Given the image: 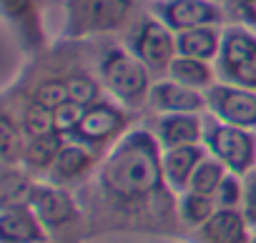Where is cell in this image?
<instances>
[{
  "instance_id": "cell-26",
  "label": "cell",
  "mask_w": 256,
  "mask_h": 243,
  "mask_svg": "<svg viewBox=\"0 0 256 243\" xmlns=\"http://www.w3.org/2000/svg\"><path fill=\"white\" fill-rule=\"evenodd\" d=\"M66 83H68V100H73V103H78L83 108H90L96 103V98H98L96 80H90L86 75H73Z\"/></svg>"
},
{
  "instance_id": "cell-8",
  "label": "cell",
  "mask_w": 256,
  "mask_h": 243,
  "mask_svg": "<svg viewBox=\"0 0 256 243\" xmlns=\"http://www.w3.org/2000/svg\"><path fill=\"white\" fill-rule=\"evenodd\" d=\"M0 241L3 243H46V226L28 203H6L0 211Z\"/></svg>"
},
{
  "instance_id": "cell-4",
  "label": "cell",
  "mask_w": 256,
  "mask_h": 243,
  "mask_svg": "<svg viewBox=\"0 0 256 243\" xmlns=\"http://www.w3.org/2000/svg\"><path fill=\"white\" fill-rule=\"evenodd\" d=\"M218 73L226 83L256 90V35L244 28H228L221 35Z\"/></svg>"
},
{
  "instance_id": "cell-23",
  "label": "cell",
  "mask_w": 256,
  "mask_h": 243,
  "mask_svg": "<svg viewBox=\"0 0 256 243\" xmlns=\"http://www.w3.org/2000/svg\"><path fill=\"white\" fill-rule=\"evenodd\" d=\"M0 151H3V161L6 163L18 161L20 153L26 151L23 148V138H20V128L10 120L8 113H3V118H0Z\"/></svg>"
},
{
  "instance_id": "cell-29",
  "label": "cell",
  "mask_w": 256,
  "mask_h": 243,
  "mask_svg": "<svg viewBox=\"0 0 256 243\" xmlns=\"http://www.w3.org/2000/svg\"><path fill=\"white\" fill-rule=\"evenodd\" d=\"M241 213L246 216L248 226L256 228V168L244 176V201H241Z\"/></svg>"
},
{
  "instance_id": "cell-24",
  "label": "cell",
  "mask_w": 256,
  "mask_h": 243,
  "mask_svg": "<svg viewBox=\"0 0 256 243\" xmlns=\"http://www.w3.org/2000/svg\"><path fill=\"white\" fill-rule=\"evenodd\" d=\"M83 115H86V108H83V105H78V103H73V100L63 103L60 108L53 110V118H56V133H60V136H66V133H76L78 126H80V120H83Z\"/></svg>"
},
{
  "instance_id": "cell-20",
  "label": "cell",
  "mask_w": 256,
  "mask_h": 243,
  "mask_svg": "<svg viewBox=\"0 0 256 243\" xmlns=\"http://www.w3.org/2000/svg\"><path fill=\"white\" fill-rule=\"evenodd\" d=\"M226 166L218 163L216 158H204L198 163V168L194 171L191 181H188V191L194 193H204V196H216L218 186L224 183L226 178Z\"/></svg>"
},
{
  "instance_id": "cell-5",
  "label": "cell",
  "mask_w": 256,
  "mask_h": 243,
  "mask_svg": "<svg viewBox=\"0 0 256 243\" xmlns=\"http://www.w3.org/2000/svg\"><path fill=\"white\" fill-rule=\"evenodd\" d=\"M206 103L216 120L236 128H256V90L238 88L231 83L211 85L206 90Z\"/></svg>"
},
{
  "instance_id": "cell-13",
  "label": "cell",
  "mask_w": 256,
  "mask_h": 243,
  "mask_svg": "<svg viewBox=\"0 0 256 243\" xmlns=\"http://www.w3.org/2000/svg\"><path fill=\"white\" fill-rule=\"evenodd\" d=\"M158 143L168 148L181 146H198L204 138V123L196 113H166L158 120Z\"/></svg>"
},
{
  "instance_id": "cell-16",
  "label": "cell",
  "mask_w": 256,
  "mask_h": 243,
  "mask_svg": "<svg viewBox=\"0 0 256 243\" xmlns=\"http://www.w3.org/2000/svg\"><path fill=\"white\" fill-rule=\"evenodd\" d=\"M168 75L171 80L186 85V88H211L214 73L208 68V60H198V58H186V55H176L168 65Z\"/></svg>"
},
{
  "instance_id": "cell-15",
  "label": "cell",
  "mask_w": 256,
  "mask_h": 243,
  "mask_svg": "<svg viewBox=\"0 0 256 243\" xmlns=\"http://www.w3.org/2000/svg\"><path fill=\"white\" fill-rule=\"evenodd\" d=\"M221 48V35L206 25V28H191L181 30L176 35V53L186 58H198V60H211L218 55Z\"/></svg>"
},
{
  "instance_id": "cell-12",
  "label": "cell",
  "mask_w": 256,
  "mask_h": 243,
  "mask_svg": "<svg viewBox=\"0 0 256 243\" xmlns=\"http://www.w3.org/2000/svg\"><path fill=\"white\" fill-rule=\"evenodd\" d=\"M123 126H126V115L118 108L108 103H93L90 108H86V115L73 136L83 143H98L116 136Z\"/></svg>"
},
{
  "instance_id": "cell-6",
  "label": "cell",
  "mask_w": 256,
  "mask_h": 243,
  "mask_svg": "<svg viewBox=\"0 0 256 243\" xmlns=\"http://www.w3.org/2000/svg\"><path fill=\"white\" fill-rule=\"evenodd\" d=\"M176 38L171 28L158 20H146L134 40V55L151 70H168L171 60L176 58Z\"/></svg>"
},
{
  "instance_id": "cell-19",
  "label": "cell",
  "mask_w": 256,
  "mask_h": 243,
  "mask_svg": "<svg viewBox=\"0 0 256 243\" xmlns=\"http://www.w3.org/2000/svg\"><path fill=\"white\" fill-rule=\"evenodd\" d=\"M90 168V156L86 148L76 146V143H66L56 158V163L50 166L53 176L60 178V181H73L78 176H83L86 171Z\"/></svg>"
},
{
  "instance_id": "cell-11",
  "label": "cell",
  "mask_w": 256,
  "mask_h": 243,
  "mask_svg": "<svg viewBox=\"0 0 256 243\" xmlns=\"http://www.w3.org/2000/svg\"><path fill=\"white\" fill-rule=\"evenodd\" d=\"M28 206L36 211V216L40 218L46 228H58L76 218V206L70 196L53 186H36Z\"/></svg>"
},
{
  "instance_id": "cell-7",
  "label": "cell",
  "mask_w": 256,
  "mask_h": 243,
  "mask_svg": "<svg viewBox=\"0 0 256 243\" xmlns=\"http://www.w3.org/2000/svg\"><path fill=\"white\" fill-rule=\"evenodd\" d=\"M156 13L161 23L176 33L206 28L221 20V10L208 0H164V3H156Z\"/></svg>"
},
{
  "instance_id": "cell-2",
  "label": "cell",
  "mask_w": 256,
  "mask_h": 243,
  "mask_svg": "<svg viewBox=\"0 0 256 243\" xmlns=\"http://www.w3.org/2000/svg\"><path fill=\"white\" fill-rule=\"evenodd\" d=\"M204 143L208 153L226 166L228 173L246 176L256 163V138L246 128H236L221 120H211L204 126Z\"/></svg>"
},
{
  "instance_id": "cell-28",
  "label": "cell",
  "mask_w": 256,
  "mask_h": 243,
  "mask_svg": "<svg viewBox=\"0 0 256 243\" xmlns=\"http://www.w3.org/2000/svg\"><path fill=\"white\" fill-rule=\"evenodd\" d=\"M36 103L56 110L63 103H68V83L66 80H46L40 83V88L36 90Z\"/></svg>"
},
{
  "instance_id": "cell-18",
  "label": "cell",
  "mask_w": 256,
  "mask_h": 243,
  "mask_svg": "<svg viewBox=\"0 0 256 243\" xmlns=\"http://www.w3.org/2000/svg\"><path fill=\"white\" fill-rule=\"evenodd\" d=\"M63 136L60 133H48V136H38V138H30L26 151H23V158L28 166L33 168H50L63 148Z\"/></svg>"
},
{
  "instance_id": "cell-10",
  "label": "cell",
  "mask_w": 256,
  "mask_h": 243,
  "mask_svg": "<svg viewBox=\"0 0 256 243\" xmlns=\"http://www.w3.org/2000/svg\"><path fill=\"white\" fill-rule=\"evenodd\" d=\"M248 221L238 208H216V213L198 226L201 243H251Z\"/></svg>"
},
{
  "instance_id": "cell-25",
  "label": "cell",
  "mask_w": 256,
  "mask_h": 243,
  "mask_svg": "<svg viewBox=\"0 0 256 243\" xmlns=\"http://www.w3.org/2000/svg\"><path fill=\"white\" fill-rule=\"evenodd\" d=\"M33 188L20 173H6L3 176V206L6 203H30Z\"/></svg>"
},
{
  "instance_id": "cell-14",
  "label": "cell",
  "mask_w": 256,
  "mask_h": 243,
  "mask_svg": "<svg viewBox=\"0 0 256 243\" xmlns=\"http://www.w3.org/2000/svg\"><path fill=\"white\" fill-rule=\"evenodd\" d=\"M206 158L201 146H181V148H168L164 153V178L166 186L184 193L188 191V181L194 176V171L198 168V163Z\"/></svg>"
},
{
  "instance_id": "cell-30",
  "label": "cell",
  "mask_w": 256,
  "mask_h": 243,
  "mask_svg": "<svg viewBox=\"0 0 256 243\" xmlns=\"http://www.w3.org/2000/svg\"><path fill=\"white\" fill-rule=\"evenodd\" d=\"M238 8H241V15L256 25V0H238Z\"/></svg>"
},
{
  "instance_id": "cell-1",
  "label": "cell",
  "mask_w": 256,
  "mask_h": 243,
  "mask_svg": "<svg viewBox=\"0 0 256 243\" xmlns=\"http://www.w3.org/2000/svg\"><path fill=\"white\" fill-rule=\"evenodd\" d=\"M158 138L148 131L126 133L100 168V183L118 201H141L166 183Z\"/></svg>"
},
{
  "instance_id": "cell-9",
  "label": "cell",
  "mask_w": 256,
  "mask_h": 243,
  "mask_svg": "<svg viewBox=\"0 0 256 243\" xmlns=\"http://www.w3.org/2000/svg\"><path fill=\"white\" fill-rule=\"evenodd\" d=\"M148 100L158 113H201L204 108H208L206 95H201V90L186 88L176 80L156 83L148 93Z\"/></svg>"
},
{
  "instance_id": "cell-17",
  "label": "cell",
  "mask_w": 256,
  "mask_h": 243,
  "mask_svg": "<svg viewBox=\"0 0 256 243\" xmlns=\"http://www.w3.org/2000/svg\"><path fill=\"white\" fill-rule=\"evenodd\" d=\"M128 13V0H88L86 5V25L90 30L116 28Z\"/></svg>"
},
{
  "instance_id": "cell-22",
  "label": "cell",
  "mask_w": 256,
  "mask_h": 243,
  "mask_svg": "<svg viewBox=\"0 0 256 243\" xmlns=\"http://www.w3.org/2000/svg\"><path fill=\"white\" fill-rule=\"evenodd\" d=\"M23 133H28V138H38V136L56 133L53 110L33 100V103L26 108V113H23Z\"/></svg>"
},
{
  "instance_id": "cell-21",
  "label": "cell",
  "mask_w": 256,
  "mask_h": 243,
  "mask_svg": "<svg viewBox=\"0 0 256 243\" xmlns=\"http://www.w3.org/2000/svg\"><path fill=\"white\" fill-rule=\"evenodd\" d=\"M181 218L188 226H204L214 213H216V198L214 196H204V193H194V191H184L181 193Z\"/></svg>"
},
{
  "instance_id": "cell-31",
  "label": "cell",
  "mask_w": 256,
  "mask_h": 243,
  "mask_svg": "<svg viewBox=\"0 0 256 243\" xmlns=\"http://www.w3.org/2000/svg\"><path fill=\"white\" fill-rule=\"evenodd\" d=\"M251 243H256V241H251Z\"/></svg>"
},
{
  "instance_id": "cell-27",
  "label": "cell",
  "mask_w": 256,
  "mask_h": 243,
  "mask_svg": "<svg viewBox=\"0 0 256 243\" xmlns=\"http://www.w3.org/2000/svg\"><path fill=\"white\" fill-rule=\"evenodd\" d=\"M214 198H216L218 208H238L244 201V181H238L236 173H226V178L218 186Z\"/></svg>"
},
{
  "instance_id": "cell-3",
  "label": "cell",
  "mask_w": 256,
  "mask_h": 243,
  "mask_svg": "<svg viewBox=\"0 0 256 243\" xmlns=\"http://www.w3.org/2000/svg\"><path fill=\"white\" fill-rule=\"evenodd\" d=\"M100 73L106 88L126 105H138L151 93L148 68L136 55H128L123 50H110L103 58Z\"/></svg>"
}]
</instances>
